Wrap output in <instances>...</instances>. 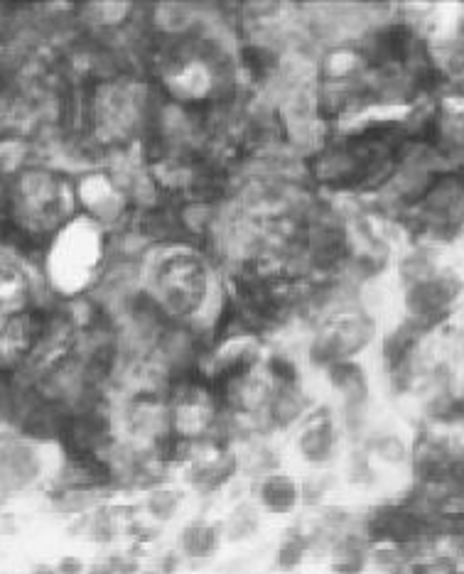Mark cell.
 <instances>
[{"instance_id": "cell-1", "label": "cell", "mask_w": 464, "mask_h": 574, "mask_svg": "<svg viewBox=\"0 0 464 574\" xmlns=\"http://www.w3.org/2000/svg\"><path fill=\"white\" fill-rule=\"evenodd\" d=\"M300 452L312 464H327L337 452V432L329 420L317 417L300 437Z\"/></svg>"}, {"instance_id": "cell-2", "label": "cell", "mask_w": 464, "mask_h": 574, "mask_svg": "<svg viewBox=\"0 0 464 574\" xmlns=\"http://www.w3.org/2000/svg\"><path fill=\"white\" fill-rule=\"evenodd\" d=\"M258 499L263 509L283 516L295 509L300 491H297V483L285 474H268L258 486Z\"/></svg>"}, {"instance_id": "cell-3", "label": "cell", "mask_w": 464, "mask_h": 574, "mask_svg": "<svg viewBox=\"0 0 464 574\" xmlns=\"http://www.w3.org/2000/svg\"><path fill=\"white\" fill-rule=\"evenodd\" d=\"M219 547V530L214 526H206V523H197L189 530H185L182 535V550H185L187 557H209L212 552H216Z\"/></svg>"}, {"instance_id": "cell-4", "label": "cell", "mask_w": 464, "mask_h": 574, "mask_svg": "<svg viewBox=\"0 0 464 574\" xmlns=\"http://www.w3.org/2000/svg\"><path fill=\"white\" fill-rule=\"evenodd\" d=\"M57 574H84V562L76 557H65L57 562Z\"/></svg>"}, {"instance_id": "cell-5", "label": "cell", "mask_w": 464, "mask_h": 574, "mask_svg": "<svg viewBox=\"0 0 464 574\" xmlns=\"http://www.w3.org/2000/svg\"><path fill=\"white\" fill-rule=\"evenodd\" d=\"M32 574H57V567H38Z\"/></svg>"}]
</instances>
